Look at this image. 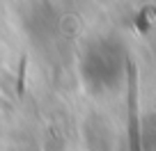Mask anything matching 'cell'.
I'll list each match as a JSON object with an SVG mask.
<instances>
[{"label": "cell", "instance_id": "2", "mask_svg": "<svg viewBox=\"0 0 156 151\" xmlns=\"http://www.w3.org/2000/svg\"><path fill=\"white\" fill-rule=\"evenodd\" d=\"M23 80H25V57L21 60V69H19V85H16L19 94H23Z\"/></svg>", "mask_w": 156, "mask_h": 151}, {"label": "cell", "instance_id": "1", "mask_svg": "<svg viewBox=\"0 0 156 151\" xmlns=\"http://www.w3.org/2000/svg\"><path fill=\"white\" fill-rule=\"evenodd\" d=\"M126 69H129V142H131V151H142L140 126H138V76L131 60H129Z\"/></svg>", "mask_w": 156, "mask_h": 151}]
</instances>
